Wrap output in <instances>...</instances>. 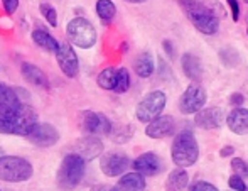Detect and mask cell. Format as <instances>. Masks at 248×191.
Wrapping results in <instances>:
<instances>
[{"mask_svg":"<svg viewBox=\"0 0 248 191\" xmlns=\"http://www.w3.org/2000/svg\"><path fill=\"white\" fill-rule=\"evenodd\" d=\"M37 124V113L32 107L20 103L9 107L0 103V134H12L27 137Z\"/></svg>","mask_w":248,"mask_h":191,"instance_id":"1","label":"cell"},{"mask_svg":"<svg viewBox=\"0 0 248 191\" xmlns=\"http://www.w3.org/2000/svg\"><path fill=\"white\" fill-rule=\"evenodd\" d=\"M179 5L189 22L199 31L201 34L211 36L216 34L219 29V16L213 9V3L202 2V0H179Z\"/></svg>","mask_w":248,"mask_h":191,"instance_id":"2","label":"cell"},{"mask_svg":"<svg viewBox=\"0 0 248 191\" xmlns=\"http://www.w3.org/2000/svg\"><path fill=\"white\" fill-rule=\"evenodd\" d=\"M170 154H172V161L174 164H177V168H191L196 164L199 158V145L193 132H179L174 137Z\"/></svg>","mask_w":248,"mask_h":191,"instance_id":"3","label":"cell"},{"mask_svg":"<svg viewBox=\"0 0 248 191\" xmlns=\"http://www.w3.org/2000/svg\"><path fill=\"white\" fill-rule=\"evenodd\" d=\"M66 36H68L69 44H75L81 49H90L96 44L98 34L96 29L88 19L85 17H75L66 26Z\"/></svg>","mask_w":248,"mask_h":191,"instance_id":"4","label":"cell"},{"mask_svg":"<svg viewBox=\"0 0 248 191\" xmlns=\"http://www.w3.org/2000/svg\"><path fill=\"white\" fill-rule=\"evenodd\" d=\"M85 175V161L79 156L69 152L61 162L58 171V186L61 191H71L81 183Z\"/></svg>","mask_w":248,"mask_h":191,"instance_id":"5","label":"cell"},{"mask_svg":"<svg viewBox=\"0 0 248 191\" xmlns=\"http://www.w3.org/2000/svg\"><path fill=\"white\" fill-rule=\"evenodd\" d=\"M34 168L27 159L19 156H0V179L7 183H22L31 179Z\"/></svg>","mask_w":248,"mask_h":191,"instance_id":"6","label":"cell"},{"mask_svg":"<svg viewBox=\"0 0 248 191\" xmlns=\"http://www.w3.org/2000/svg\"><path fill=\"white\" fill-rule=\"evenodd\" d=\"M166 93L160 92V90H154V92L147 93L144 98L139 102L137 109H135V115H137V120L142 124H149L152 122L154 119L162 113L164 107H166Z\"/></svg>","mask_w":248,"mask_h":191,"instance_id":"7","label":"cell"},{"mask_svg":"<svg viewBox=\"0 0 248 191\" xmlns=\"http://www.w3.org/2000/svg\"><path fill=\"white\" fill-rule=\"evenodd\" d=\"M206 100V90L202 88L199 83H191L186 90H184L183 96L179 100V110L183 113H196L198 110H201L204 107Z\"/></svg>","mask_w":248,"mask_h":191,"instance_id":"8","label":"cell"},{"mask_svg":"<svg viewBox=\"0 0 248 191\" xmlns=\"http://www.w3.org/2000/svg\"><path fill=\"white\" fill-rule=\"evenodd\" d=\"M81 128L86 132V135H110L111 134V122L103 115V113L86 110L81 117Z\"/></svg>","mask_w":248,"mask_h":191,"instance_id":"9","label":"cell"},{"mask_svg":"<svg viewBox=\"0 0 248 191\" xmlns=\"http://www.w3.org/2000/svg\"><path fill=\"white\" fill-rule=\"evenodd\" d=\"M103 152V142L95 135H85L73 144V154L79 156L85 162L93 161Z\"/></svg>","mask_w":248,"mask_h":191,"instance_id":"10","label":"cell"},{"mask_svg":"<svg viewBox=\"0 0 248 191\" xmlns=\"http://www.w3.org/2000/svg\"><path fill=\"white\" fill-rule=\"evenodd\" d=\"M56 61H58L61 71L64 73L68 78H75L79 71L78 56H76L75 49L71 48L69 43H59V48L56 51Z\"/></svg>","mask_w":248,"mask_h":191,"instance_id":"11","label":"cell"},{"mask_svg":"<svg viewBox=\"0 0 248 191\" xmlns=\"http://www.w3.org/2000/svg\"><path fill=\"white\" fill-rule=\"evenodd\" d=\"M26 139L29 142H32L34 145H37V147H51V145H54L59 141V132L51 124L37 122Z\"/></svg>","mask_w":248,"mask_h":191,"instance_id":"12","label":"cell"},{"mask_svg":"<svg viewBox=\"0 0 248 191\" xmlns=\"http://www.w3.org/2000/svg\"><path fill=\"white\" fill-rule=\"evenodd\" d=\"M130 166V159L125 154H120V152H108V154H103L100 159V168L103 171V175L110 176H120L124 175L125 171Z\"/></svg>","mask_w":248,"mask_h":191,"instance_id":"13","label":"cell"},{"mask_svg":"<svg viewBox=\"0 0 248 191\" xmlns=\"http://www.w3.org/2000/svg\"><path fill=\"white\" fill-rule=\"evenodd\" d=\"M194 124L204 130H216L225 124V112L219 107H208L194 113Z\"/></svg>","mask_w":248,"mask_h":191,"instance_id":"14","label":"cell"},{"mask_svg":"<svg viewBox=\"0 0 248 191\" xmlns=\"http://www.w3.org/2000/svg\"><path fill=\"white\" fill-rule=\"evenodd\" d=\"M132 166H134L135 173H139L142 176H155L164 168L162 159L157 154H154V152H144V154H140L132 162Z\"/></svg>","mask_w":248,"mask_h":191,"instance_id":"15","label":"cell"},{"mask_svg":"<svg viewBox=\"0 0 248 191\" xmlns=\"http://www.w3.org/2000/svg\"><path fill=\"white\" fill-rule=\"evenodd\" d=\"M174 132V119L170 115H159L145 127V135L150 139H164Z\"/></svg>","mask_w":248,"mask_h":191,"instance_id":"16","label":"cell"},{"mask_svg":"<svg viewBox=\"0 0 248 191\" xmlns=\"http://www.w3.org/2000/svg\"><path fill=\"white\" fill-rule=\"evenodd\" d=\"M181 64H183V71L187 78L193 83H201L202 76H204V68L198 56H194L193 53H186L181 58Z\"/></svg>","mask_w":248,"mask_h":191,"instance_id":"17","label":"cell"},{"mask_svg":"<svg viewBox=\"0 0 248 191\" xmlns=\"http://www.w3.org/2000/svg\"><path fill=\"white\" fill-rule=\"evenodd\" d=\"M226 126L233 134H248V109H242V107L233 109L226 117Z\"/></svg>","mask_w":248,"mask_h":191,"instance_id":"18","label":"cell"},{"mask_svg":"<svg viewBox=\"0 0 248 191\" xmlns=\"http://www.w3.org/2000/svg\"><path fill=\"white\" fill-rule=\"evenodd\" d=\"M20 71L22 76L27 80L29 83H32L34 86H39V88H49V80H47L46 73L41 68H37L32 63H22L20 66Z\"/></svg>","mask_w":248,"mask_h":191,"instance_id":"19","label":"cell"},{"mask_svg":"<svg viewBox=\"0 0 248 191\" xmlns=\"http://www.w3.org/2000/svg\"><path fill=\"white\" fill-rule=\"evenodd\" d=\"M145 190V179L139 173H127L118 179L115 191H144Z\"/></svg>","mask_w":248,"mask_h":191,"instance_id":"20","label":"cell"},{"mask_svg":"<svg viewBox=\"0 0 248 191\" xmlns=\"http://www.w3.org/2000/svg\"><path fill=\"white\" fill-rule=\"evenodd\" d=\"M32 41L36 43L37 48H41V49L46 51V53L56 54V51H58V48H59V41H56L54 37L44 29L32 31Z\"/></svg>","mask_w":248,"mask_h":191,"instance_id":"21","label":"cell"},{"mask_svg":"<svg viewBox=\"0 0 248 191\" xmlns=\"http://www.w3.org/2000/svg\"><path fill=\"white\" fill-rule=\"evenodd\" d=\"M187 183H189V175L186 173V169L177 168L166 179V191H183Z\"/></svg>","mask_w":248,"mask_h":191,"instance_id":"22","label":"cell"},{"mask_svg":"<svg viewBox=\"0 0 248 191\" xmlns=\"http://www.w3.org/2000/svg\"><path fill=\"white\" fill-rule=\"evenodd\" d=\"M134 69L135 73H137L140 78H149V76L154 75V69H155V66H154V58L150 53H142L139 54V58L135 60L134 63Z\"/></svg>","mask_w":248,"mask_h":191,"instance_id":"23","label":"cell"},{"mask_svg":"<svg viewBox=\"0 0 248 191\" xmlns=\"http://www.w3.org/2000/svg\"><path fill=\"white\" fill-rule=\"evenodd\" d=\"M95 9H96L98 17L103 20L105 24L111 22V20H113V17L117 16V7H115V3L111 2V0H98Z\"/></svg>","mask_w":248,"mask_h":191,"instance_id":"24","label":"cell"},{"mask_svg":"<svg viewBox=\"0 0 248 191\" xmlns=\"http://www.w3.org/2000/svg\"><path fill=\"white\" fill-rule=\"evenodd\" d=\"M117 73H118L117 68H105L98 75V78H96L100 88L111 90V92H113L115 83H117Z\"/></svg>","mask_w":248,"mask_h":191,"instance_id":"25","label":"cell"},{"mask_svg":"<svg viewBox=\"0 0 248 191\" xmlns=\"http://www.w3.org/2000/svg\"><path fill=\"white\" fill-rule=\"evenodd\" d=\"M0 103L9 105V107H17L22 102L19 100L17 92L12 88V86H9V85H5V83L0 81Z\"/></svg>","mask_w":248,"mask_h":191,"instance_id":"26","label":"cell"},{"mask_svg":"<svg viewBox=\"0 0 248 191\" xmlns=\"http://www.w3.org/2000/svg\"><path fill=\"white\" fill-rule=\"evenodd\" d=\"M130 88V75L125 68H118L117 73V83H115V93H125Z\"/></svg>","mask_w":248,"mask_h":191,"instance_id":"27","label":"cell"},{"mask_svg":"<svg viewBox=\"0 0 248 191\" xmlns=\"http://www.w3.org/2000/svg\"><path fill=\"white\" fill-rule=\"evenodd\" d=\"M39 10H41V14L44 16V19H46L52 27H58V12H56V9L51 5V3L43 2L39 5Z\"/></svg>","mask_w":248,"mask_h":191,"instance_id":"28","label":"cell"},{"mask_svg":"<svg viewBox=\"0 0 248 191\" xmlns=\"http://www.w3.org/2000/svg\"><path fill=\"white\" fill-rule=\"evenodd\" d=\"M132 134H134V128L125 126V127H120L117 132H113V142H118V144H122V142H127L128 139H132Z\"/></svg>","mask_w":248,"mask_h":191,"instance_id":"29","label":"cell"},{"mask_svg":"<svg viewBox=\"0 0 248 191\" xmlns=\"http://www.w3.org/2000/svg\"><path fill=\"white\" fill-rule=\"evenodd\" d=\"M232 169L233 173H235L236 176H240V178H248V164L243 159L240 158H235L232 161Z\"/></svg>","mask_w":248,"mask_h":191,"instance_id":"30","label":"cell"},{"mask_svg":"<svg viewBox=\"0 0 248 191\" xmlns=\"http://www.w3.org/2000/svg\"><path fill=\"white\" fill-rule=\"evenodd\" d=\"M228 185H230V188L235 191H247V185H245V181H243V178H240V176H236V175H233L232 178L228 179Z\"/></svg>","mask_w":248,"mask_h":191,"instance_id":"31","label":"cell"},{"mask_svg":"<svg viewBox=\"0 0 248 191\" xmlns=\"http://www.w3.org/2000/svg\"><path fill=\"white\" fill-rule=\"evenodd\" d=\"M191 191H219L216 186H213L211 183L206 181H196L194 185H191Z\"/></svg>","mask_w":248,"mask_h":191,"instance_id":"32","label":"cell"},{"mask_svg":"<svg viewBox=\"0 0 248 191\" xmlns=\"http://www.w3.org/2000/svg\"><path fill=\"white\" fill-rule=\"evenodd\" d=\"M3 10H5L9 16H12L17 9H19V0H2Z\"/></svg>","mask_w":248,"mask_h":191,"instance_id":"33","label":"cell"},{"mask_svg":"<svg viewBox=\"0 0 248 191\" xmlns=\"http://www.w3.org/2000/svg\"><path fill=\"white\" fill-rule=\"evenodd\" d=\"M226 2H228L230 9H232L233 20H235V22H238V19H240V3H238V0H226Z\"/></svg>","mask_w":248,"mask_h":191,"instance_id":"34","label":"cell"},{"mask_svg":"<svg viewBox=\"0 0 248 191\" xmlns=\"http://www.w3.org/2000/svg\"><path fill=\"white\" fill-rule=\"evenodd\" d=\"M243 102H245V98H243V95H242V93H233V95H232V98H230V103H232V105L235 107V109H236V107H240V105H242Z\"/></svg>","mask_w":248,"mask_h":191,"instance_id":"35","label":"cell"},{"mask_svg":"<svg viewBox=\"0 0 248 191\" xmlns=\"http://www.w3.org/2000/svg\"><path fill=\"white\" fill-rule=\"evenodd\" d=\"M162 44H164V49H166V53L169 54V58H170V60H172L174 54H176V53H174V46H172V44H170V41H164Z\"/></svg>","mask_w":248,"mask_h":191,"instance_id":"36","label":"cell"},{"mask_svg":"<svg viewBox=\"0 0 248 191\" xmlns=\"http://www.w3.org/2000/svg\"><path fill=\"white\" fill-rule=\"evenodd\" d=\"M233 152H235V149H233V145H225V147L219 151V156L221 158H228V156H232Z\"/></svg>","mask_w":248,"mask_h":191,"instance_id":"37","label":"cell"},{"mask_svg":"<svg viewBox=\"0 0 248 191\" xmlns=\"http://www.w3.org/2000/svg\"><path fill=\"white\" fill-rule=\"evenodd\" d=\"M90 191H115V186H111V185H95Z\"/></svg>","mask_w":248,"mask_h":191,"instance_id":"38","label":"cell"},{"mask_svg":"<svg viewBox=\"0 0 248 191\" xmlns=\"http://www.w3.org/2000/svg\"><path fill=\"white\" fill-rule=\"evenodd\" d=\"M127 2H130V3H142V2H145V0H127Z\"/></svg>","mask_w":248,"mask_h":191,"instance_id":"39","label":"cell"},{"mask_svg":"<svg viewBox=\"0 0 248 191\" xmlns=\"http://www.w3.org/2000/svg\"><path fill=\"white\" fill-rule=\"evenodd\" d=\"M0 156H2V147H0Z\"/></svg>","mask_w":248,"mask_h":191,"instance_id":"40","label":"cell"},{"mask_svg":"<svg viewBox=\"0 0 248 191\" xmlns=\"http://www.w3.org/2000/svg\"><path fill=\"white\" fill-rule=\"evenodd\" d=\"M245 2H247V3H248V0H245Z\"/></svg>","mask_w":248,"mask_h":191,"instance_id":"41","label":"cell"},{"mask_svg":"<svg viewBox=\"0 0 248 191\" xmlns=\"http://www.w3.org/2000/svg\"><path fill=\"white\" fill-rule=\"evenodd\" d=\"M247 191H248V186H247Z\"/></svg>","mask_w":248,"mask_h":191,"instance_id":"42","label":"cell"},{"mask_svg":"<svg viewBox=\"0 0 248 191\" xmlns=\"http://www.w3.org/2000/svg\"><path fill=\"white\" fill-rule=\"evenodd\" d=\"M247 32H248V31H247Z\"/></svg>","mask_w":248,"mask_h":191,"instance_id":"43","label":"cell"}]
</instances>
